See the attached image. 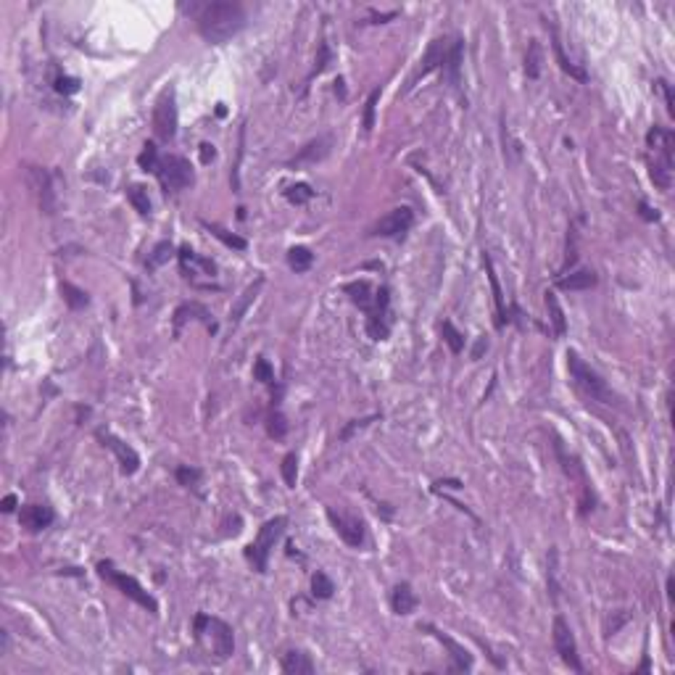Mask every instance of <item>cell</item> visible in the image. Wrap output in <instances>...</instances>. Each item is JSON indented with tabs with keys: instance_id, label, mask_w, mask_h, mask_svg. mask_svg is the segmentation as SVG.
<instances>
[{
	"instance_id": "cell-1",
	"label": "cell",
	"mask_w": 675,
	"mask_h": 675,
	"mask_svg": "<svg viewBox=\"0 0 675 675\" xmlns=\"http://www.w3.org/2000/svg\"><path fill=\"white\" fill-rule=\"evenodd\" d=\"M246 27V11L235 0H214L198 13V32L206 42L224 45Z\"/></svg>"
},
{
	"instance_id": "cell-2",
	"label": "cell",
	"mask_w": 675,
	"mask_h": 675,
	"mask_svg": "<svg viewBox=\"0 0 675 675\" xmlns=\"http://www.w3.org/2000/svg\"><path fill=\"white\" fill-rule=\"evenodd\" d=\"M567 369L570 377L575 380V386L586 396H591L594 401H601V404H612L615 401V393L609 391V386L578 357V351H567Z\"/></svg>"
},
{
	"instance_id": "cell-3",
	"label": "cell",
	"mask_w": 675,
	"mask_h": 675,
	"mask_svg": "<svg viewBox=\"0 0 675 675\" xmlns=\"http://www.w3.org/2000/svg\"><path fill=\"white\" fill-rule=\"evenodd\" d=\"M285 528H288V517H285V514H280V517H272V520H267L264 525H261L256 541H253L251 546L246 549V557H248V560L256 565V570H259V572H267L270 554H272V549H275V543L282 538Z\"/></svg>"
},
{
	"instance_id": "cell-4",
	"label": "cell",
	"mask_w": 675,
	"mask_h": 675,
	"mask_svg": "<svg viewBox=\"0 0 675 675\" xmlns=\"http://www.w3.org/2000/svg\"><path fill=\"white\" fill-rule=\"evenodd\" d=\"M203 636L212 638V652L217 659H227L235 652V636H232V628L224 620L198 615L195 618V638Z\"/></svg>"
},
{
	"instance_id": "cell-5",
	"label": "cell",
	"mask_w": 675,
	"mask_h": 675,
	"mask_svg": "<svg viewBox=\"0 0 675 675\" xmlns=\"http://www.w3.org/2000/svg\"><path fill=\"white\" fill-rule=\"evenodd\" d=\"M180 270H183L185 280L195 285V288H219L214 277H217V264L212 259H203L201 253H195L193 248L183 246L180 248Z\"/></svg>"
},
{
	"instance_id": "cell-6",
	"label": "cell",
	"mask_w": 675,
	"mask_h": 675,
	"mask_svg": "<svg viewBox=\"0 0 675 675\" xmlns=\"http://www.w3.org/2000/svg\"><path fill=\"white\" fill-rule=\"evenodd\" d=\"M98 572H100V578H106L108 583H114L116 589L122 591L127 599H132L135 604H140V607H145L148 612H158V604H156V599L148 594V591L137 583L132 575H125V572H119V570H114V565L111 562H100L98 565Z\"/></svg>"
},
{
	"instance_id": "cell-7",
	"label": "cell",
	"mask_w": 675,
	"mask_h": 675,
	"mask_svg": "<svg viewBox=\"0 0 675 675\" xmlns=\"http://www.w3.org/2000/svg\"><path fill=\"white\" fill-rule=\"evenodd\" d=\"M156 177L161 180V185H164L166 190L180 193V190L193 185V166H190V161L183 158V156H174V154L161 156V158H158V166H156Z\"/></svg>"
},
{
	"instance_id": "cell-8",
	"label": "cell",
	"mask_w": 675,
	"mask_h": 675,
	"mask_svg": "<svg viewBox=\"0 0 675 675\" xmlns=\"http://www.w3.org/2000/svg\"><path fill=\"white\" fill-rule=\"evenodd\" d=\"M154 132L164 143H169L177 135V96H174V87H166L164 93L158 96V100H156Z\"/></svg>"
},
{
	"instance_id": "cell-9",
	"label": "cell",
	"mask_w": 675,
	"mask_h": 675,
	"mask_svg": "<svg viewBox=\"0 0 675 675\" xmlns=\"http://www.w3.org/2000/svg\"><path fill=\"white\" fill-rule=\"evenodd\" d=\"M551 636H554V649H557V654L562 657V662L570 667V670H575V673H583V662H580L578 657V647H575V636H572V630H570L567 620L562 618V615H557L554 618V628H551Z\"/></svg>"
},
{
	"instance_id": "cell-10",
	"label": "cell",
	"mask_w": 675,
	"mask_h": 675,
	"mask_svg": "<svg viewBox=\"0 0 675 675\" xmlns=\"http://www.w3.org/2000/svg\"><path fill=\"white\" fill-rule=\"evenodd\" d=\"M446 53H449V42H446L444 38H435L433 42L427 45V50H425V56H422V61H420V67H417L415 71H412V77L406 79L404 96L409 93V90H415L417 82H420L422 77H427V74H433L435 69L444 67Z\"/></svg>"
},
{
	"instance_id": "cell-11",
	"label": "cell",
	"mask_w": 675,
	"mask_h": 675,
	"mask_svg": "<svg viewBox=\"0 0 675 675\" xmlns=\"http://www.w3.org/2000/svg\"><path fill=\"white\" fill-rule=\"evenodd\" d=\"M412 222H415V214H412V209L409 206H396L393 212H388L380 222L372 227V232L375 235H380V238H404L406 232L412 230Z\"/></svg>"
},
{
	"instance_id": "cell-12",
	"label": "cell",
	"mask_w": 675,
	"mask_h": 675,
	"mask_svg": "<svg viewBox=\"0 0 675 675\" xmlns=\"http://www.w3.org/2000/svg\"><path fill=\"white\" fill-rule=\"evenodd\" d=\"M328 520L333 522V528L340 538L346 541L348 546L359 549L364 543V522L359 517H351V514H343V512H335L333 507L328 509Z\"/></svg>"
},
{
	"instance_id": "cell-13",
	"label": "cell",
	"mask_w": 675,
	"mask_h": 675,
	"mask_svg": "<svg viewBox=\"0 0 675 675\" xmlns=\"http://www.w3.org/2000/svg\"><path fill=\"white\" fill-rule=\"evenodd\" d=\"M29 183H32V188H35V193H38V203L40 209H42V214H56V190H53V177H50L48 169H42V166H32L29 169Z\"/></svg>"
},
{
	"instance_id": "cell-14",
	"label": "cell",
	"mask_w": 675,
	"mask_h": 675,
	"mask_svg": "<svg viewBox=\"0 0 675 675\" xmlns=\"http://www.w3.org/2000/svg\"><path fill=\"white\" fill-rule=\"evenodd\" d=\"M98 438L103 441V446H108V449L116 454V459H119V464H122V473L135 475L137 470H140V456H137V451L132 449V446L125 444L122 438H116V435L108 433V430H98Z\"/></svg>"
},
{
	"instance_id": "cell-15",
	"label": "cell",
	"mask_w": 675,
	"mask_h": 675,
	"mask_svg": "<svg viewBox=\"0 0 675 675\" xmlns=\"http://www.w3.org/2000/svg\"><path fill=\"white\" fill-rule=\"evenodd\" d=\"M53 520H56V514H53V509H50L48 504H27V507L19 509V522L32 533H40V531H45V528H50Z\"/></svg>"
},
{
	"instance_id": "cell-16",
	"label": "cell",
	"mask_w": 675,
	"mask_h": 675,
	"mask_svg": "<svg viewBox=\"0 0 675 675\" xmlns=\"http://www.w3.org/2000/svg\"><path fill=\"white\" fill-rule=\"evenodd\" d=\"M425 628V630H430L441 644H444L446 649H449V654H451L454 659V670H462V673H467V670H473V654L467 652V649L462 647V644H456L451 636H446L444 630H438L435 625H420Z\"/></svg>"
},
{
	"instance_id": "cell-17",
	"label": "cell",
	"mask_w": 675,
	"mask_h": 675,
	"mask_svg": "<svg viewBox=\"0 0 675 675\" xmlns=\"http://www.w3.org/2000/svg\"><path fill=\"white\" fill-rule=\"evenodd\" d=\"M462 58H464V40L456 38L449 45V53H446V61H444V74L449 77V82H451L454 90H459L462 87Z\"/></svg>"
},
{
	"instance_id": "cell-18",
	"label": "cell",
	"mask_w": 675,
	"mask_h": 675,
	"mask_svg": "<svg viewBox=\"0 0 675 675\" xmlns=\"http://www.w3.org/2000/svg\"><path fill=\"white\" fill-rule=\"evenodd\" d=\"M261 288H264V277H256V280L248 285V288L243 290L241 296H238V301L232 304V309H230V325L232 328H238L241 325V319L246 317V311L251 309V304L256 301V296L261 293Z\"/></svg>"
},
{
	"instance_id": "cell-19",
	"label": "cell",
	"mask_w": 675,
	"mask_h": 675,
	"mask_svg": "<svg viewBox=\"0 0 675 675\" xmlns=\"http://www.w3.org/2000/svg\"><path fill=\"white\" fill-rule=\"evenodd\" d=\"M188 319H201V322H206V328L212 330V333L217 330V325L212 322V314H209L206 306H201V304H183L180 309L174 311V335L183 333V325Z\"/></svg>"
},
{
	"instance_id": "cell-20",
	"label": "cell",
	"mask_w": 675,
	"mask_h": 675,
	"mask_svg": "<svg viewBox=\"0 0 675 675\" xmlns=\"http://www.w3.org/2000/svg\"><path fill=\"white\" fill-rule=\"evenodd\" d=\"M483 264H485V272H488V282H491L493 290V301H496V328H504L509 317H507V306H504V293L502 285H499V277H496V270H493V261L488 253H483Z\"/></svg>"
},
{
	"instance_id": "cell-21",
	"label": "cell",
	"mask_w": 675,
	"mask_h": 675,
	"mask_svg": "<svg viewBox=\"0 0 675 675\" xmlns=\"http://www.w3.org/2000/svg\"><path fill=\"white\" fill-rule=\"evenodd\" d=\"M330 145H333V137H317V140H311L309 145H304L301 154L296 156L290 164H314V161H322V158L330 154Z\"/></svg>"
},
{
	"instance_id": "cell-22",
	"label": "cell",
	"mask_w": 675,
	"mask_h": 675,
	"mask_svg": "<svg viewBox=\"0 0 675 675\" xmlns=\"http://www.w3.org/2000/svg\"><path fill=\"white\" fill-rule=\"evenodd\" d=\"M391 607H393L396 615H412L417 609V596L409 583H398L391 594Z\"/></svg>"
},
{
	"instance_id": "cell-23",
	"label": "cell",
	"mask_w": 675,
	"mask_h": 675,
	"mask_svg": "<svg viewBox=\"0 0 675 675\" xmlns=\"http://www.w3.org/2000/svg\"><path fill=\"white\" fill-rule=\"evenodd\" d=\"M346 293H351V301L357 304L359 309H364L367 314L375 309L377 290L372 293V285H369L367 280H359V282H351V285H346Z\"/></svg>"
},
{
	"instance_id": "cell-24",
	"label": "cell",
	"mask_w": 675,
	"mask_h": 675,
	"mask_svg": "<svg viewBox=\"0 0 675 675\" xmlns=\"http://www.w3.org/2000/svg\"><path fill=\"white\" fill-rule=\"evenodd\" d=\"M596 282L599 277L594 270H575V272H570V275H565V277H560L557 285H560L562 290H589L594 288Z\"/></svg>"
},
{
	"instance_id": "cell-25",
	"label": "cell",
	"mask_w": 675,
	"mask_h": 675,
	"mask_svg": "<svg viewBox=\"0 0 675 675\" xmlns=\"http://www.w3.org/2000/svg\"><path fill=\"white\" fill-rule=\"evenodd\" d=\"M280 667H282V673H288V675L314 673V662H311L309 654H304V652H288V654H282Z\"/></svg>"
},
{
	"instance_id": "cell-26",
	"label": "cell",
	"mask_w": 675,
	"mask_h": 675,
	"mask_svg": "<svg viewBox=\"0 0 675 675\" xmlns=\"http://www.w3.org/2000/svg\"><path fill=\"white\" fill-rule=\"evenodd\" d=\"M551 42H554V53H557V61H560V67H562V71L565 74H570L572 79H578V82H586V71L580 67H575L572 61H570L567 56H565V48H562V40H560V35H557V27L551 24Z\"/></svg>"
},
{
	"instance_id": "cell-27",
	"label": "cell",
	"mask_w": 675,
	"mask_h": 675,
	"mask_svg": "<svg viewBox=\"0 0 675 675\" xmlns=\"http://www.w3.org/2000/svg\"><path fill=\"white\" fill-rule=\"evenodd\" d=\"M543 301H546V309H549V319H551V325H554V333L562 338L567 333V319H565V311H562L560 306L557 293H554V290H546V293H543Z\"/></svg>"
},
{
	"instance_id": "cell-28",
	"label": "cell",
	"mask_w": 675,
	"mask_h": 675,
	"mask_svg": "<svg viewBox=\"0 0 675 675\" xmlns=\"http://www.w3.org/2000/svg\"><path fill=\"white\" fill-rule=\"evenodd\" d=\"M61 296H64L69 309H74V311L85 309L87 304H90V296H87L85 290L77 288V285H71V282H67V280L61 282Z\"/></svg>"
},
{
	"instance_id": "cell-29",
	"label": "cell",
	"mask_w": 675,
	"mask_h": 675,
	"mask_svg": "<svg viewBox=\"0 0 675 675\" xmlns=\"http://www.w3.org/2000/svg\"><path fill=\"white\" fill-rule=\"evenodd\" d=\"M314 264V253L309 251V248H304V246H293L288 251V267L296 275H301V272H306Z\"/></svg>"
},
{
	"instance_id": "cell-30",
	"label": "cell",
	"mask_w": 675,
	"mask_h": 675,
	"mask_svg": "<svg viewBox=\"0 0 675 675\" xmlns=\"http://www.w3.org/2000/svg\"><path fill=\"white\" fill-rule=\"evenodd\" d=\"M174 256V246L169 241H161L154 246V251L148 253V261H145V267H148V272L158 270V267H164L166 261Z\"/></svg>"
},
{
	"instance_id": "cell-31",
	"label": "cell",
	"mask_w": 675,
	"mask_h": 675,
	"mask_svg": "<svg viewBox=\"0 0 675 675\" xmlns=\"http://www.w3.org/2000/svg\"><path fill=\"white\" fill-rule=\"evenodd\" d=\"M541 61H543V53H541V42L538 40H531L528 45V53H525V74L531 79H538L541 74Z\"/></svg>"
},
{
	"instance_id": "cell-32",
	"label": "cell",
	"mask_w": 675,
	"mask_h": 675,
	"mask_svg": "<svg viewBox=\"0 0 675 675\" xmlns=\"http://www.w3.org/2000/svg\"><path fill=\"white\" fill-rule=\"evenodd\" d=\"M311 594H314V599H330L335 594V583L330 580L328 572L317 570V572L311 575Z\"/></svg>"
},
{
	"instance_id": "cell-33",
	"label": "cell",
	"mask_w": 675,
	"mask_h": 675,
	"mask_svg": "<svg viewBox=\"0 0 675 675\" xmlns=\"http://www.w3.org/2000/svg\"><path fill=\"white\" fill-rule=\"evenodd\" d=\"M127 198L135 206V212H140L143 217L151 214V198H148V190H145L143 185H129V188H127Z\"/></svg>"
},
{
	"instance_id": "cell-34",
	"label": "cell",
	"mask_w": 675,
	"mask_h": 675,
	"mask_svg": "<svg viewBox=\"0 0 675 675\" xmlns=\"http://www.w3.org/2000/svg\"><path fill=\"white\" fill-rule=\"evenodd\" d=\"M203 227L212 232L214 238H219V241L224 243V246H230V248H238V251H243L246 248V241L243 238H238V235H232V232H227L224 227H219V224H212V222H203Z\"/></svg>"
},
{
	"instance_id": "cell-35",
	"label": "cell",
	"mask_w": 675,
	"mask_h": 675,
	"mask_svg": "<svg viewBox=\"0 0 675 675\" xmlns=\"http://www.w3.org/2000/svg\"><path fill=\"white\" fill-rule=\"evenodd\" d=\"M285 198H288V203H293V206H304V203H309L311 198H314V190H311L306 183L290 185L288 190H285Z\"/></svg>"
},
{
	"instance_id": "cell-36",
	"label": "cell",
	"mask_w": 675,
	"mask_h": 675,
	"mask_svg": "<svg viewBox=\"0 0 675 675\" xmlns=\"http://www.w3.org/2000/svg\"><path fill=\"white\" fill-rule=\"evenodd\" d=\"M377 100H380V87H375V90L369 93V98H367V103H364V119H362V127H364L367 135H369V132H372V127H375Z\"/></svg>"
},
{
	"instance_id": "cell-37",
	"label": "cell",
	"mask_w": 675,
	"mask_h": 675,
	"mask_svg": "<svg viewBox=\"0 0 675 675\" xmlns=\"http://www.w3.org/2000/svg\"><path fill=\"white\" fill-rule=\"evenodd\" d=\"M158 148H156L154 143H145L143 145V154L137 156V164H140V169L143 172H154L156 174V166H158Z\"/></svg>"
},
{
	"instance_id": "cell-38",
	"label": "cell",
	"mask_w": 675,
	"mask_h": 675,
	"mask_svg": "<svg viewBox=\"0 0 675 675\" xmlns=\"http://www.w3.org/2000/svg\"><path fill=\"white\" fill-rule=\"evenodd\" d=\"M282 480L288 483V488H296V480H299V456H296V451L285 454V459H282Z\"/></svg>"
},
{
	"instance_id": "cell-39",
	"label": "cell",
	"mask_w": 675,
	"mask_h": 675,
	"mask_svg": "<svg viewBox=\"0 0 675 675\" xmlns=\"http://www.w3.org/2000/svg\"><path fill=\"white\" fill-rule=\"evenodd\" d=\"M441 333H444V340L449 343V348H451L454 354H462V348H464V335H462V333L454 328L451 322H444V325H441Z\"/></svg>"
},
{
	"instance_id": "cell-40",
	"label": "cell",
	"mask_w": 675,
	"mask_h": 675,
	"mask_svg": "<svg viewBox=\"0 0 675 675\" xmlns=\"http://www.w3.org/2000/svg\"><path fill=\"white\" fill-rule=\"evenodd\" d=\"M267 430H270V435L275 438V441L285 438V433H288V420H285V415H282V412H272Z\"/></svg>"
},
{
	"instance_id": "cell-41",
	"label": "cell",
	"mask_w": 675,
	"mask_h": 675,
	"mask_svg": "<svg viewBox=\"0 0 675 675\" xmlns=\"http://www.w3.org/2000/svg\"><path fill=\"white\" fill-rule=\"evenodd\" d=\"M330 61H333V50H330L328 40H322V42H319L317 61H314V69H311V77H314V74H322V71L330 67Z\"/></svg>"
},
{
	"instance_id": "cell-42",
	"label": "cell",
	"mask_w": 675,
	"mask_h": 675,
	"mask_svg": "<svg viewBox=\"0 0 675 675\" xmlns=\"http://www.w3.org/2000/svg\"><path fill=\"white\" fill-rule=\"evenodd\" d=\"M177 480H180V485H185V488H198L201 470H198V467H180V470H177Z\"/></svg>"
},
{
	"instance_id": "cell-43",
	"label": "cell",
	"mask_w": 675,
	"mask_h": 675,
	"mask_svg": "<svg viewBox=\"0 0 675 675\" xmlns=\"http://www.w3.org/2000/svg\"><path fill=\"white\" fill-rule=\"evenodd\" d=\"M549 594L554 601L560 599V583H557V549L549 551Z\"/></svg>"
},
{
	"instance_id": "cell-44",
	"label": "cell",
	"mask_w": 675,
	"mask_h": 675,
	"mask_svg": "<svg viewBox=\"0 0 675 675\" xmlns=\"http://www.w3.org/2000/svg\"><path fill=\"white\" fill-rule=\"evenodd\" d=\"M253 377H256L259 383H272V380H275V369H272V364L267 362V359H256V364H253Z\"/></svg>"
},
{
	"instance_id": "cell-45",
	"label": "cell",
	"mask_w": 675,
	"mask_h": 675,
	"mask_svg": "<svg viewBox=\"0 0 675 675\" xmlns=\"http://www.w3.org/2000/svg\"><path fill=\"white\" fill-rule=\"evenodd\" d=\"M53 87H56V93H61V96H74V93L79 90V79H74V77H56Z\"/></svg>"
},
{
	"instance_id": "cell-46",
	"label": "cell",
	"mask_w": 675,
	"mask_h": 675,
	"mask_svg": "<svg viewBox=\"0 0 675 675\" xmlns=\"http://www.w3.org/2000/svg\"><path fill=\"white\" fill-rule=\"evenodd\" d=\"M372 420H377V415L364 417V420H351V425H348V427H343V433H340V441H348L351 435L357 433V430H362V427H367V425L372 422Z\"/></svg>"
},
{
	"instance_id": "cell-47",
	"label": "cell",
	"mask_w": 675,
	"mask_h": 675,
	"mask_svg": "<svg viewBox=\"0 0 675 675\" xmlns=\"http://www.w3.org/2000/svg\"><path fill=\"white\" fill-rule=\"evenodd\" d=\"M657 87H659V90H662V96H665V106H667V114L673 116V114H675V106H673V87L667 85L665 79H659V82H657Z\"/></svg>"
},
{
	"instance_id": "cell-48",
	"label": "cell",
	"mask_w": 675,
	"mask_h": 675,
	"mask_svg": "<svg viewBox=\"0 0 675 675\" xmlns=\"http://www.w3.org/2000/svg\"><path fill=\"white\" fill-rule=\"evenodd\" d=\"M638 209H641V217H644L647 222H657V219H659V214H657V209H652V206H649L647 201H641V203H638Z\"/></svg>"
},
{
	"instance_id": "cell-49",
	"label": "cell",
	"mask_w": 675,
	"mask_h": 675,
	"mask_svg": "<svg viewBox=\"0 0 675 675\" xmlns=\"http://www.w3.org/2000/svg\"><path fill=\"white\" fill-rule=\"evenodd\" d=\"M217 158V148H214L212 143H201V161L203 164H209V161H214Z\"/></svg>"
},
{
	"instance_id": "cell-50",
	"label": "cell",
	"mask_w": 675,
	"mask_h": 675,
	"mask_svg": "<svg viewBox=\"0 0 675 675\" xmlns=\"http://www.w3.org/2000/svg\"><path fill=\"white\" fill-rule=\"evenodd\" d=\"M396 16H398L396 11H391V13H372V24H383V21L396 19Z\"/></svg>"
},
{
	"instance_id": "cell-51",
	"label": "cell",
	"mask_w": 675,
	"mask_h": 675,
	"mask_svg": "<svg viewBox=\"0 0 675 675\" xmlns=\"http://www.w3.org/2000/svg\"><path fill=\"white\" fill-rule=\"evenodd\" d=\"M13 507H16V496H13V493H8V496L3 499V507H0V509H3V512H13Z\"/></svg>"
},
{
	"instance_id": "cell-52",
	"label": "cell",
	"mask_w": 675,
	"mask_h": 675,
	"mask_svg": "<svg viewBox=\"0 0 675 675\" xmlns=\"http://www.w3.org/2000/svg\"><path fill=\"white\" fill-rule=\"evenodd\" d=\"M485 348H488V340H485V338H480V340H478V346H475V351H473V359H480Z\"/></svg>"
}]
</instances>
